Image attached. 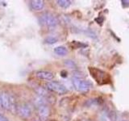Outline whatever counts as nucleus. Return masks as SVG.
<instances>
[{
    "instance_id": "14",
    "label": "nucleus",
    "mask_w": 129,
    "mask_h": 121,
    "mask_svg": "<svg viewBox=\"0 0 129 121\" xmlns=\"http://www.w3.org/2000/svg\"><path fill=\"white\" fill-rule=\"evenodd\" d=\"M56 3H57V5L61 8H68L71 5V2L68 1V0H57Z\"/></svg>"
},
{
    "instance_id": "12",
    "label": "nucleus",
    "mask_w": 129,
    "mask_h": 121,
    "mask_svg": "<svg viewBox=\"0 0 129 121\" xmlns=\"http://www.w3.org/2000/svg\"><path fill=\"white\" fill-rule=\"evenodd\" d=\"M36 94L38 95V96L40 97H44L47 99H48V97H49V93L47 89H44L43 87H37L36 89Z\"/></svg>"
},
{
    "instance_id": "6",
    "label": "nucleus",
    "mask_w": 129,
    "mask_h": 121,
    "mask_svg": "<svg viewBox=\"0 0 129 121\" xmlns=\"http://www.w3.org/2000/svg\"><path fill=\"white\" fill-rule=\"evenodd\" d=\"M10 107V95L7 92L0 93V109L9 111Z\"/></svg>"
},
{
    "instance_id": "8",
    "label": "nucleus",
    "mask_w": 129,
    "mask_h": 121,
    "mask_svg": "<svg viewBox=\"0 0 129 121\" xmlns=\"http://www.w3.org/2000/svg\"><path fill=\"white\" fill-rule=\"evenodd\" d=\"M50 115V109L47 105H44L38 108V115L40 120L44 121L46 120Z\"/></svg>"
},
{
    "instance_id": "11",
    "label": "nucleus",
    "mask_w": 129,
    "mask_h": 121,
    "mask_svg": "<svg viewBox=\"0 0 129 121\" xmlns=\"http://www.w3.org/2000/svg\"><path fill=\"white\" fill-rule=\"evenodd\" d=\"M47 103H48V99L44 98V97L37 96L34 99V105L37 108L42 107V106H44V105H47Z\"/></svg>"
},
{
    "instance_id": "10",
    "label": "nucleus",
    "mask_w": 129,
    "mask_h": 121,
    "mask_svg": "<svg viewBox=\"0 0 129 121\" xmlns=\"http://www.w3.org/2000/svg\"><path fill=\"white\" fill-rule=\"evenodd\" d=\"M10 95V107H9V111H11L12 114H16L18 110V104H17V101H16L15 97L13 95Z\"/></svg>"
},
{
    "instance_id": "21",
    "label": "nucleus",
    "mask_w": 129,
    "mask_h": 121,
    "mask_svg": "<svg viewBox=\"0 0 129 121\" xmlns=\"http://www.w3.org/2000/svg\"><path fill=\"white\" fill-rule=\"evenodd\" d=\"M123 121H126V120H123Z\"/></svg>"
},
{
    "instance_id": "1",
    "label": "nucleus",
    "mask_w": 129,
    "mask_h": 121,
    "mask_svg": "<svg viewBox=\"0 0 129 121\" xmlns=\"http://www.w3.org/2000/svg\"><path fill=\"white\" fill-rule=\"evenodd\" d=\"M39 22L40 23L41 25L48 27H56L59 23L57 18L53 14L50 13V12L43 13L39 17Z\"/></svg>"
},
{
    "instance_id": "15",
    "label": "nucleus",
    "mask_w": 129,
    "mask_h": 121,
    "mask_svg": "<svg viewBox=\"0 0 129 121\" xmlns=\"http://www.w3.org/2000/svg\"><path fill=\"white\" fill-rule=\"evenodd\" d=\"M57 38H56L55 36H48V37L45 38L44 40V42L46 44H53L57 42Z\"/></svg>"
},
{
    "instance_id": "20",
    "label": "nucleus",
    "mask_w": 129,
    "mask_h": 121,
    "mask_svg": "<svg viewBox=\"0 0 129 121\" xmlns=\"http://www.w3.org/2000/svg\"><path fill=\"white\" fill-rule=\"evenodd\" d=\"M34 121H38V120H34Z\"/></svg>"
},
{
    "instance_id": "4",
    "label": "nucleus",
    "mask_w": 129,
    "mask_h": 121,
    "mask_svg": "<svg viewBox=\"0 0 129 121\" xmlns=\"http://www.w3.org/2000/svg\"><path fill=\"white\" fill-rule=\"evenodd\" d=\"M90 71L92 74L93 78H94L96 82L99 84H107L110 82V77L109 75L102 70H99V69L91 68L90 69Z\"/></svg>"
},
{
    "instance_id": "19",
    "label": "nucleus",
    "mask_w": 129,
    "mask_h": 121,
    "mask_svg": "<svg viewBox=\"0 0 129 121\" xmlns=\"http://www.w3.org/2000/svg\"><path fill=\"white\" fill-rule=\"evenodd\" d=\"M99 121H108V119H107L106 115H102L100 116V118H99Z\"/></svg>"
},
{
    "instance_id": "16",
    "label": "nucleus",
    "mask_w": 129,
    "mask_h": 121,
    "mask_svg": "<svg viewBox=\"0 0 129 121\" xmlns=\"http://www.w3.org/2000/svg\"><path fill=\"white\" fill-rule=\"evenodd\" d=\"M121 3H122L123 7H129V0H127V1H126V0H122Z\"/></svg>"
},
{
    "instance_id": "7",
    "label": "nucleus",
    "mask_w": 129,
    "mask_h": 121,
    "mask_svg": "<svg viewBox=\"0 0 129 121\" xmlns=\"http://www.w3.org/2000/svg\"><path fill=\"white\" fill-rule=\"evenodd\" d=\"M35 76L39 79L46 80L50 82L51 80L54 78V74L52 72L48 70H38L35 73Z\"/></svg>"
},
{
    "instance_id": "3",
    "label": "nucleus",
    "mask_w": 129,
    "mask_h": 121,
    "mask_svg": "<svg viewBox=\"0 0 129 121\" xmlns=\"http://www.w3.org/2000/svg\"><path fill=\"white\" fill-rule=\"evenodd\" d=\"M46 89L48 90L54 92L58 95H64L68 92L67 88L57 81H50L46 83Z\"/></svg>"
},
{
    "instance_id": "5",
    "label": "nucleus",
    "mask_w": 129,
    "mask_h": 121,
    "mask_svg": "<svg viewBox=\"0 0 129 121\" xmlns=\"http://www.w3.org/2000/svg\"><path fill=\"white\" fill-rule=\"evenodd\" d=\"M18 115L23 119H27L31 115L32 109L28 103H22L18 106Z\"/></svg>"
},
{
    "instance_id": "2",
    "label": "nucleus",
    "mask_w": 129,
    "mask_h": 121,
    "mask_svg": "<svg viewBox=\"0 0 129 121\" xmlns=\"http://www.w3.org/2000/svg\"><path fill=\"white\" fill-rule=\"evenodd\" d=\"M72 84L75 90L80 92H86L92 87V84L90 82L78 77L72 78Z\"/></svg>"
},
{
    "instance_id": "9",
    "label": "nucleus",
    "mask_w": 129,
    "mask_h": 121,
    "mask_svg": "<svg viewBox=\"0 0 129 121\" xmlns=\"http://www.w3.org/2000/svg\"><path fill=\"white\" fill-rule=\"evenodd\" d=\"M30 6L31 9L35 11H40L44 9V2L42 0H32L30 2Z\"/></svg>"
},
{
    "instance_id": "13",
    "label": "nucleus",
    "mask_w": 129,
    "mask_h": 121,
    "mask_svg": "<svg viewBox=\"0 0 129 121\" xmlns=\"http://www.w3.org/2000/svg\"><path fill=\"white\" fill-rule=\"evenodd\" d=\"M54 52L58 56H64L67 55L68 50H67V48L64 46H57L54 48Z\"/></svg>"
},
{
    "instance_id": "18",
    "label": "nucleus",
    "mask_w": 129,
    "mask_h": 121,
    "mask_svg": "<svg viewBox=\"0 0 129 121\" xmlns=\"http://www.w3.org/2000/svg\"><path fill=\"white\" fill-rule=\"evenodd\" d=\"M66 64L68 66H70V67H72V66H75L74 65V62H72V60H66Z\"/></svg>"
},
{
    "instance_id": "17",
    "label": "nucleus",
    "mask_w": 129,
    "mask_h": 121,
    "mask_svg": "<svg viewBox=\"0 0 129 121\" xmlns=\"http://www.w3.org/2000/svg\"><path fill=\"white\" fill-rule=\"evenodd\" d=\"M0 121H8V119L2 113H0Z\"/></svg>"
}]
</instances>
